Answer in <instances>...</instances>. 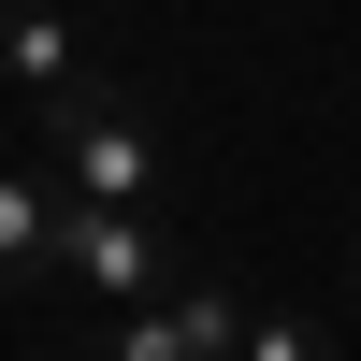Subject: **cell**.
Listing matches in <instances>:
<instances>
[{
	"instance_id": "obj_1",
	"label": "cell",
	"mask_w": 361,
	"mask_h": 361,
	"mask_svg": "<svg viewBox=\"0 0 361 361\" xmlns=\"http://www.w3.org/2000/svg\"><path fill=\"white\" fill-rule=\"evenodd\" d=\"M29 159H44L58 173V188H73V217H159V130H145V102H130V87H73V102H58V116H29Z\"/></svg>"
},
{
	"instance_id": "obj_2",
	"label": "cell",
	"mask_w": 361,
	"mask_h": 361,
	"mask_svg": "<svg viewBox=\"0 0 361 361\" xmlns=\"http://www.w3.org/2000/svg\"><path fill=\"white\" fill-rule=\"evenodd\" d=\"M58 289H73V304L116 333V318L173 304L188 275H173V231H159V217H73V246H58Z\"/></svg>"
},
{
	"instance_id": "obj_3",
	"label": "cell",
	"mask_w": 361,
	"mask_h": 361,
	"mask_svg": "<svg viewBox=\"0 0 361 361\" xmlns=\"http://www.w3.org/2000/svg\"><path fill=\"white\" fill-rule=\"evenodd\" d=\"M260 333V304L231 275H188L173 304H145V318H116V333H87V347H58V361H246Z\"/></svg>"
},
{
	"instance_id": "obj_4",
	"label": "cell",
	"mask_w": 361,
	"mask_h": 361,
	"mask_svg": "<svg viewBox=\"0 0 361 361\" xmlns=\"http://www.w3.org/2000/svg\"><path fill=\"white\" fill-rule=\"evenodd\" d=\"M58 246H73V188L44 159H0V289H58Z\"/></svg>"
},
{
	"instance_id": "obj_5",
	"label": "cell",
	"mask_w": 361,
	"mask_h": 361,
	"mask_svg": "<svg viewBox=\"0 0 361 361\" xmlns=\"http://www.w3.org/2000/svg\"><path fill=\"white\" fill-rule=\"evenodd\" d=\"M0 87H15V116H58L73 87H102V58L73 15H0Z\"/></svg>"
},
{
	"instance_id": "obj_6",
	"label": "cell",
	"mask_w": 361,
	"mask_h": 361,
	"mask_svg": "<svg viewBox=\"0 0 361 361\" xmlns=\"http://www.w3.org/2000/svg\"><path fill=\"white\" fill-rule=\"evenodd\" d=\"M246 361H333V333H318V318H260Z\"/></svg>"
}]
</instances>
